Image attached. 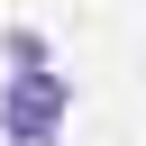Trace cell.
Wrapping results in <instances>:
<instances>
[{"mask_svg":"<svg viewBox=\"0 0 146 146\" xmlns=\"http://www.w3.org/2000/svg\"><path fill=\"white\" fill-rule=\"evenodd\" d=\"M9 55H18V73L0 91V128H9V146H55L64 137V110H73V82L46 64V36L36 27H9Z\"/></svg>","mask_w":146,"mask_h":146,"instance_id":"1","label":"cell"}]
</instances>
